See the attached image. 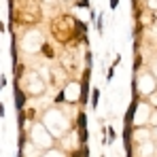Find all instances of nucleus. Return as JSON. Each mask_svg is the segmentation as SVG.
Here are the masks:
<instances>
[{
  "label": "nucleus",
  "instance_id": "2",
  "mask_svg": "<svg viewBox=\"0 0 157 157\" xmlns=\"http://www.w3.org/2000/svg\"><path fill=\"white\" fill-rule=\"evenodd\" d=\"M98 98H100V91H98V89H94V91H91V104H94V106L98 104Z\"/></svg>",
  "mask_w": 157,
  "mask_h": 157
},
{
  "label": "nucleus",
  "instance_id": "1",
  "mask_svg": "<svg viewBox=\"0 0 157 157\" xmlns=\"http://www.w3.org/2000/svg\"><path fill=\"white\" fill-rule=\"evenodd\" d=\"M40 51L45 53L47 57H53V49H51V47H49V45H43V47H40Z\"/></svg>",
  "mask_w": 157,
  "mask_h": 157
},
{
  "label": "nucleus",
  "instance_id": "5",
  "mask_svg": "<svg viewBox=\"0 0 157 157\" xmlns=\"http://www.w3.org/2000/svg\"><path fill=\"white\" fill-rule=\"evenodd\" d=\"M117 4H119V0H110V9H117Z\"/></svg>",
  "mask_w": 157,
  "mask_h": 157
},
{
  "label": "nucleus",
  "instance_id": "4",
  "mask_svg": "<svg viewBox=\"0 0 157 157\" xmlns=\"http://www.w3.org/2000/svg\"><path fill=\"white\" fill-rule=\"evenodd\" d=\"M108 138H110V140H115V132H113V128H108Z\"/></svg>",
  "mask_w": 157,
  "mask_h": 157
},
{
  "label": "nucleus",
  "instance_id": "3",
  "mask_svg": "<svg viewBox=\"0 0 157 157\" xmlns=\"http://www.w3.org/2000/svg\"><path fill=\"white\" fill-rule=\"evenodd\" d=\"M17 106H19V108L24 106V94H21V91H17Z\"/></svg>",
  "mask_w": 157,
  "mask_h": 157
}]
</instances>
